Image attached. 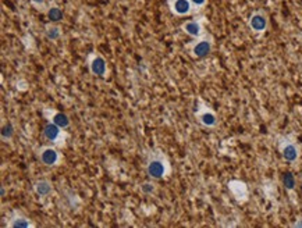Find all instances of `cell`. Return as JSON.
Returning a JSON list of instances; mask_svg holds the SVG:
<instances>
[{"mask_svg": "<svg viewBox=\"0 0 302 228\" xmlns=\"http://www.w3.org/2000/svg\"><path fill=\"white\" fill-rule=\"evenodd\" d=\"M145 170L151 179L159 181L165 179L171 174V164L162 150H151L146 156Z\"/></svg>", "mask_w": 302, "mask_h": 228, "instance_id": "obj_1", "label": "cell"}, {"mask_svg": "<svg viewBox=\"0 0 302 228\" xmlns=\"http://www.w3.org/2000/svg\"><path fill=\"white\" fill-rule=\"evenodd\" d=\"M188 53L194 59H203L209 56L213 50V38L210 35L203 33L199 38H194V41L187 45Z\"/></svg>", "mask_w": 302, "mask_h": 228, "instance_id": "obj_2", "label": "cell"}, {"mask_svg": "<svg viewBox=\"0 0 302 228\" xmlns=\"http://www.w3.org/2000/svg\"><path fill=\"white\" fill-rule=\"evenodd\" d=\"M86 67L89 73L98 78H106L109 74V67H107V60L104 56L99 52H91L86 56Z\"/></svg>", "mask_w": 302, "mask_h": 228, "instance_id": "obj_3", "label": "cell"}, {"mask_svg": "<svg viewBox=\"0 0 302 228\" xmlns=\"http://www.w3.org/2000/svg\"><path fill=\"white\" fill-rule=\"evenodd\" d=\"M36 157L43 166L57 167L62 163V153L54 145H43L36 149Z\"/></svg>", "mask_w": 302, "mask_h": 228, "instance_id": "obj_4", "label": "cell"}, {"mask_svg": "<svg viewBox=\"0 0 302 228\" xmlns=\"http://www.w3.org/2000/svg\"><path fill=\"white\" fill-rule=\"evenodd\" d=\"M43 136L49 142H52V145L57 146L59 149L64 147L67 144V139H68V134L59 125L53 124V123H48L43 127Z\"/></svg>", "mask_w": 302, "mask_h": 228, "instance_id": "obj_5", "label": "cell"}, {"mask_svg": "<svg viewBox=\"0 0 302 228\" xmlns=\"http://www.w3.org/2000/svg\"><path fill=\"white\" fill-rule=\"evenodd\" d=\"M195 117L199 121V124L203 125L205 128H215L218 125V115L209 106H206L201 100H199L197 112H195Z\"/></svg>", "mask_w": 302, "mask_h": 228, "instance_id": "obj_6", "label": "cell"}, {"mask_svg": "<svg viewBox=\"0 0 302 228\" xmlns=\"http://www.w3.org/2000/svg\"><path fill=\"white\" fill-rule=\"evenodd\" d=\"M42 115L45 117V120L48 123H53V124L59 125L63 130H67L70 127V117L66 113L60 112V110L46 107V109H42Z\"/></svg>", "mask_w": 302, "mask_h": 228, "instance_id": "obj_7", "label": "cell"}, {"mask_svg": "<svg viewBox=\"0 0 302 228\" xmlns=\"http://www.w3.org/2000/svg\"><path fill=\"white\" fill-rule=\"evenodd\" d=\"M7 228H35L36 224L32 221V218L25 216L18 210H13L7 216V224H4Z\"/></svg>", "mask_w": 302, "mask_h": 228, "instance_id": "obj_8", "label": "cell"}, {"mask_svg": "<svg viewBox=\"0 0 302 228\" xmlns=\"http://www.w3.org/2000/svg\"><path fill=\"white\" fill-rule=\"evenodd\" d=\"M268 25H269L268 16L262 10L252 13L248 18V27L251 28V31L255 32V33H263L268 30Z\"/></svg>", "mask_w": 302, "mask_h": 228, "instance_id": "obj_9", "label": "cell"}, {"mask_svg": "<svg viewBox=\"0 0 302 228\" xmlns=\"http://www.w3.org/2000/svg\"><path fill=\"white\" fill-rule=\"evenodd\" d=\"M280 152H282L283 159L288 163H294L298 160L300 157V149H298V145L294 142V141H290V139H283L280 142Z\"/></svg>", "mask_w": 302, "mask_h": 228, "instance_id": "obj_10", "label": "cell"}, {"mask_svg": "<svg viewBox=\"0 0 302 228\" xmlns=\"http://www.w3.org/2000/svg\"><path fill=\"white\" fill-rule=\"evenodd\" d=\"M181 31L187 33L191 38H199L205 33L203 28V18H194V20H188L181 24Z\"/></svg>", "mask_w": 302, "mask_h": 228, "instance_id": "obj_11", "label": "cell"}, {"mask_svg": "<svg viewBox=\"0 0 302 228\" xmlns=\"http://www.w3.org/2000/svg\"><path fill=\"white\" fill-rule=\"evenodd\" d=\"M168 9L171 14L177 17H185L192 14L195 7L192 6L191 0H168Z\"/></svg>", "mask_w": 302, "mask_h": 228, "instance_id": "obj_12", "label": "cell"}, {"mask_svg": "<svg viewBox=\"0 0 302 228\" xmlns=\"http://www.w3.org/2000/svg\"><path fill=\"white\" fill-rule=\"evenodd\" d=\"M32 189L35 192V195L39 197H48L52 195L53 184L52 181H49L48 178H41L36 179L32 185Z\"/></svg>", "mask_w": 302, "mask_h": 228, "instance_id": "obj_13", "label": "cell"}, {"mask_svg": "<svg viewBox=\"0 0 302 228\" xmlns=\"http://www.w3.org/2000/svg\"><path fill=\"white\" fill-rule=\"evenodd\" d=\"M230 192L233 194V196L235 197L238 202H244L248 199V188L244 182H241L238 179L235 181H230L229 182Z\"/></svg>", "mask_w": 302, "mask_h": 228, "instance_id": "obj_14", "label": "cell"}, {"mask_svg": "<svg viewBox=\"0 0 302 228\" xmlns=\"http://www.w3.org/2000/svg\"><path fill=\"white\" fill-rule=\"evenodd\" d=\"M43 13L50 22H62L63 18H64V13H63L62 7L56 1H49Z\"/></svg>", "mask_w": 302, "mask_h": 228, "instance_id": "obj_15", "label": "cell"}, {"mask_svg": "<svg viewBox=\"0 0 302 228\" xmlns=\"http://www.w3.org/2000/svg\"><path fill=\"white\" fill-rule=\"evenodd\" d=\"M63 31L59 22H48L45 25V36L52 42H57L62 38Z\"/></svg>", "mask_w": 302, "mask_h": 228, "instance_id": "obj_16", "label": "cell"}, {"mask_svg": "<svg viewBox=\"0 0 302 228\" xmlns=\"http://www.w3.org/2000/svg\"><path fill=\"white\" fill-rule=\"evenodd\" d=\"M1 141L3 142H10L11 139H13V136H14V125L11 121H4L3 124H1Z\"/></svg>", "mask_w": 302, "mask_h": 228, "instance_id": "obj_17", "label": "cell"}, {"mask_svg": "<svg viewBox=\"0 0 302 228\" xmlns=\"http://www.w3.org/2000/svg\"><path fill=\"white\" fill-rule=\"evenodd\" d=\"M283 185H284V188L287 191H294L295 189L297 181H295V177H294L291 171L284 173V176H283Z\"/></svg>", "mask_w": 302, "mask_h": 228, "instance_id": "obj_18", "label": "cell"}, {"mask_svg": "<svg viewBox=\"0 0 302 228\" xmlns=\"http://www.w3.org/2000/svg\"><path fill=\"white\" fill-rule=\"evenodd\" d=\"M139 189H141V192L142 194H145V195H152V194H155L156 192V184L153 182V179L152 181H145V182H142L141 185H139Z\"/></svg>", "mask_w": 302, "mask_h": 228, "instance_id": "obj_19", "label": "cell"}, {"mask_svg": "<svg viewBox=\"0 0 302 228\" xmlns=\"http://www.w3.org/2000/svg\"><path fill=\"white\" fill-rule=\"evenodd\" d=\"M30 1H31L32 6L39 11H45L48 3H49V0H30Z\"/></svg>", "mask_w": 302, "mask_h": 228, "instance_id": "obj_20", "label": "cell"}, {"mask_svg": "<svg viewBox=\"0 0 302 228\" xmlns=\"http://www.w3.org/2000/svg\"><path fill=\"white\" fill-rule=\"evenodd\" d=\"M206 1H208V0H191L192 6H194L195 9H202V7H205V6H206Z\"/></svg>", "mask_w": 302, "mask_h": 228, "instance_id": "obj_21", "label": "cell"}, {"mask_svg": "<svg viewBox=\"0 0 302 228\" xmlns=\"http://www.w3.org/2000/svg\"><path fill=\"white\" fill-rule=\"evenodd\" d=\"M292 227H302V218H298V221H295Z\"/></svg>", "mask_w": 302, "mask_h": 228, "instance_id": "obj_22", "label": "cell"}, {"mask_svg": "<svg viewBox=\"0 0 302 228\" xmlns=\"http://www.w3.org/2000/svg\"><path fill=\"white\" fill-rule=\"evenodd\" d=\"M4 195H6V189L4 187H1V197H4Z\"/></svg>", "mask_w": 302, "mask_h": 228, "instance_id": "obj_23", "label": "cell"}]
</instances>
